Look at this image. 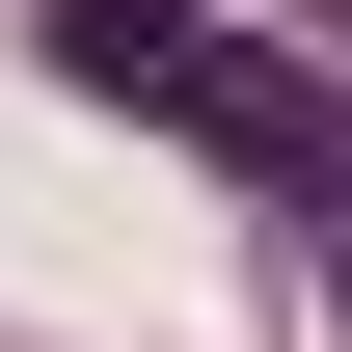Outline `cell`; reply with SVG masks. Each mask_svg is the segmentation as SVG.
I'll return each mask as SVG.
<instances>
[{
    "label": "cell",
    "instance_id": "cell-1",
    "mask_svg": "<svg viewBox=\"0 0 352 352\" xmlns=\"http://www.w3.org/2000/svg\"><path fill=\"white\" fill-rule=\"evenodd\" d=\"M54 82H82V109H163L190 163H244L271 217L352 244V82H325V54L217 28V0H54Z\"/></svg>",
    "mask_w": 352,
    "mask_h": 352
}]
</instances>
